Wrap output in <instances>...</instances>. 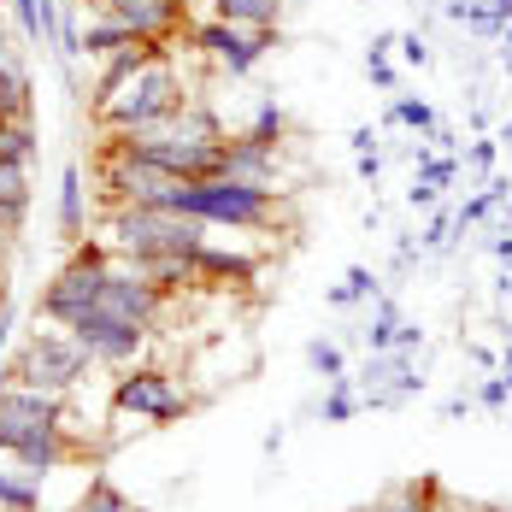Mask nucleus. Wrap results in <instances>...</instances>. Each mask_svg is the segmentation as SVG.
<instances>
[{
  "label": "nucleus",
  "instance_id": "f257e3e1",
  "mask_svg": "<svg viewBox=\"0 0 512 512\" xmlns=\"http://www.w3.org/2000/svg\"><path fill=\"white\" fill-rule=\"evenodd\" d=\"M65 401L59 395H42V389H24V383H12L6 395H0V454H12L24 477H48L59 465L83 460V442H71V430H65Z\"/></svg>",
  "mask_w": 512,
  "mask_h": 512
},
{
  "label": "nucleus",
  "instance_id": "f3484780",
  "mask_svg": "<svg viewBox=\"0 0 512 512\" xmlns=\"http://www.w3.org/2000/svg\"><path fill=\"white\" fill-rule=\"evenodd\" d=\"M12 24L30 48H59V0H12Z\"/></svg>",
  "mask_w": 512,
  "mask_h": 512
},
{
  "label": "nucleus",
  "instance_id": "ddd939ff",
  "mask_svg": "<svg viewBox=\"0 0 512 512\" xmlns=\"http://www.w3.org/2000/svg\"><path fill=\"white\" fill-rule=\"evenodd\" d=\"M277 171H283V148L254 142L248 130L230 136V142L218 148V177H242V183H265V189H277Z\"/></svg>",
  "mask_w": 512,
  "mask_h": 512
},
{
  "label": "nucleus",
  "instance_id": "9b49d317",
  "mask_svg": "<svg viewBox=\"0 0 512 512\" xmlns=\"http://www.w3.org/2000/svg\"><path fill=\"white\" fill-rule=\"evenodd\" d=\"M89 6H95V18H112V24H124L148 42H171L177 30H189L195 0H89Z\"/></svg>",
  "mask_w": 512,
  "mask_h": 512
},
{
  "label": "nucleus",
  "instance_id": "a211bd4d",
  "mask_svg": "<svg viewBox=\"0 0 512 512\" xmlns=\"http://www.w3.org/2000/svg\"><path fill=\"white\" fill-rule=\"evenodd\" d=\"M212 18L236 24V30H283V0H206Z\"/></svg>",
  "mask_w": 512,
  "mask_h": 512
},
{
  "label": "nucleus",
  "instance_id": "7c9ffc66",
  "mask_svg": "<svg viewBox=\"0 0 512 512\" xmlns=\"http://www.w3.org/2000/svg\"><path fill=\"white\" fill-rule=\"evenodd\" d=\"M248 136L254 142H271V148H283V136H289V112H283V101H265L254 106V124H248Z\"/></svg>",
  "mask_w": 512,
  "mask_h": 512
},
{
  "label": "nucleus",
  "instance_id": "a18cd8bd",
  "mask_svg": "<svg viewBox=\"0 0 512 512\" xmlns=\"http://www.w3.org/2000/svg\"><path fill=\"white\" fill-rule=\"evenodd\" d=\"M477 512H512V507H477Z\"/></svg>",
  "mask_w": 512,
  "mask_h": 512
},
{
  "label": "nucleus",
  "instance_id": "4468645a",
  "mask_svg": "<svg viewBox=\"0 0 512 512\" xmlns=\"http://www.w3.org/2000/svg\"><path fill=\"white\" fill-rule=\"evenodd\" d=\"M53 224H59V242H65V248H77V242L89 236V183H83V165H77V159H65V171H59Z\"/></svg>",
  "mask_w": 512,
  "mask_h": 512
},
{
  "label": "nucleus",
  "instance_id": "6e6552de",
  "mask_svg": "<svg viewBox=\"0 0 512 512\" xmlns=\"http://www.w3.org/2000/svg\"><path fill=\"white\" fill-rule=\"evenodd\" d=\"M65 330H71V336L89 348V359H95V365H106V371L136 365V359L148 354V342H154V324L118 318V312H106V307H89L83 318H71Z\"/></svg>",
  "mask_w": 512,
  "mask_h": 512
},
{
  "label": "nucleus",
  "instance_id": "473e14b6",
  "mask_svg": "<svg viewBox=\"0 0 512 512\" xmlns=\"http://www.w3.org/2000/svg\"><path fill=\"white\" fill-rule=\"evenodd\" d=\"M495 159H501V148H495V142H489V136H477V142H471V148H465V165H471V171H477V177H483V183H489V177H495Z\"/></svg>",
  "mask_w": 512,
  "mask_h": 512
},
{
  "label": "nucleus",
  "instance_id": "4be33fe9",
  "mask_svg": "<svg viewBox=\"0 0 512 512\" xmlns=\"http://www.w3.org/2000/svg\"><path fill=\"white\" fill-rule=\"evenodd\" d=\"M365 77H371L383 95H401V71H395V30L371 36V48H365Z\"/></svg>",
  "mask_w": 512,
  "mask_h": 512
},
{
  "label": "nucleus",
  "instance_id": "de8ad7c7",
  "mask_svg": "<svg viewBox=\"0 0 512 512\" xmlns=\"http://www.w3.org/2000/svg\"><path fill=\"white\" fill-rule=\"evenodd\" d=\"M365 512H377V507H365Z\"/></svg>",
  "mask_w": 512,
  "mask_h": 512
},
{
  "label": "nucleus",
  "instance_id": "b1692460",
  "mask_svg": "<svg viewBox=\"0 0 512 512\" xmlns=\"http://www.w3.org/2000/svg\"><path fill=\"white\" fill-rule=\"evenodd\" d=\"M377 295H383L377 271H371V265H348V271H342V283L330 289V307H371Z\"/></svg>",
  "mask_w": 512,
  "mask_h": 512
},
{
  "label": "nucleus",
  "instance_id": "ea45409f",
  "mask_svg": "<svg viewBox=\"0 0 512 512\" xmlns=\"http://www.w3.org/2000/svg\"><path fill=\"white\" fill-rule=\"evenodd\" d=\"M477 407V401H471V395H454V401H448V407H442V418H465V412Z\"/></svg>",
  "mask_w": 512,
  "mask_h": 512
},
{
  "label": "nucleus",
  "instance_id": "1a4fd4ad",
  "mask_svg": "<svg viewBox=\"0 0 512 512\" xmlns=\"http://www.w3.org/2000/svg\"><path fill=\"white\" fill-rule=\"evenodd\" d=\"M354 389L371 412H395V407H407V401H418V395H424L418 354H407V348H377V354H365L359 371H354Z\"/></svg>",
  "mask_w": 512,
  "mask_h": 512
},
{
  "label": "nucleus",
  "instance_id": "dca6fc26",
  "mask_svg": "<svg viewBox=\"0 0 512 512\" xmlns=\"http://www.w3.org/2000/svg\"><path fill=\"white\" fill-rule=\"evenodd\" d=\"M454 177H460V159L454 154H418V171H412V189H407V206L418 212H430V206H442V189H454Z\"/></svg>",
  "mask_w": 512,
  "mask_h": 512
},
{
  "label": "nucleus",
  "instance_id": "a878e982",
  "mask_svg": "<svg viewBox=\"0 0 512 512\" xmlns=\"http://www.w3.org/2000/svg\"><path fill=\"white\" fill-rule=\"evenodd\" d=\"M130 42H148V36H136V30H124L112 18H89V30H83V53L89 59H112V53L130 48Z\"/></svg>",
  "mask_w": 512,
  "mask_h": 512
},
{
  "label": "nucleus",
  "instance_id": "79ce46f5",
  "mask_svg": "<svg viewBox=\"0 0 512 512\" xmlns=\"http://www.w3.org/2000/svg\"><path fill=\"white\" fill-rule=\"evenodd\" d=\"M483 6H489V12H495L501 24H512V0H483Z\"/></svg>",
  "mask_w": 512,
  "mask_h": 512
},
{
  "label": "nucleus",
  "instance_id": "393cba45",
  "mask_svg": "<svg viewBox=\"0 0 512 512\" xmlns=\"http://www.w3.org/2000/svg\"><path fill=\"white\" fill-rule=\"evenodd\" d=\"M77 512H142V501H130L106 471H95V477H89V489L77 495Z\"/></svg>",
  "mask_w": 512,
  "mask_h": 512
},
{
  "label": "nucleus",
  "instance_id": "49530a36",
  "mask_svg": "<svg viewBox=\"0 0 512 512\" xmlns=\"http://www.w3.org/2000/svg\"><path fill=\"white\" fill-rule=\"evenodd\" d=\"M501 377H507V389H512V365H507V371H501Z\"/></svg>",
  "mask_w": 512,
  "mask_h": 512
},
{
  "label": "nucleus",
  "instance_id": "58836bf2",
  "mask_svg": "<svg viewBox=\"0 0 512 512\" xmlns=\"http://www.w3.org/2000/svg\"><path fill=\"white\" fill-rule=\"evenodd\" d=\"M395 348H407V354H418V348H424V330H418V324H401V336H395Z\"/></svg>",
  "mask_w": 512,
  "mask_h": 512
},
{
  "label": "nucleus",
  "instance_id": "5701e85b",
  "mask_svg": "<svg viewBox=\"0 0 512 512\" xmlns=\"http://www.w3.org/2000/svg\"><path fill=\"white\" fill-rule=\"evenodd\" d=\"M36 154H42L36 118H0V159H12V165H30Z\"/></svg>",
  "mask_w": 512,
  "mask_h": 512
},
{
  "label": "nucleus",
  "instance_id": "f8f14e48",
  "mask_svg": "<svg viewBox=\"0 0 512 512\" xmlns=\"http://www.w3.org/2000/svg\"><path fill=\"white\" fill-rule=\"evenodd\" d=\"M189 277H195L201 289H242V283L259 277V254H248V248H224V242L206 236L201 248L189 254Z\"/></svg>",
  "mask_w": 512,
  "mask_h": 512
},
{
  "label": "nucleus",
  "instance_id": "cd10ccee",
  "mask_svg": "<svg viewBox=\"0 0 512 512\" xmlns=\"http://www.w3.org/2000/svg\"><path fill=\"white\" fill-rule=\"evenodd\" d=\"M324 424H348V418H359L365 412V401H359L354 377H336V383H324Z\"/></svg>",
  "mask_w": 512,
  "mask_h": 512
},
{
  "label": "nucleus",
  "instance_id": "39448f33",
  "mask_svg": "<svg viewBox=\"0 0 512 512\" xmlns=\"http://www.w3.org/2000/svg\"><path fill=\"white\" fill-rule=\"evenodd\" d=\"M6 365H12V383L42 389V395H59V401H71V395L89 383V371H95L89 348H83L71 330H30Z\"/></svg>",
  "mask_w": 512,
  "mask_h": 512
},
{
  "label": "nucleus",
  "instance_id": "e433bc0d",
  "mask_svg": "<svg viewBox=\"0 0 512 512\" xmlns=\"http://www.w3.org/2000/svg\"><path fill=\"white\" fill-rule=\"evenodd\" d=\"M283 442H289V430H283V424H271V430H265V442H259V454H265V460H277V454H283Z\"/></svg>",
  "mask_w": 512,
  "mask_h": 512
},
{
  "label": "nucleus",
  "instance_id": "c03bdc74",
  "mask_svg": "<svg viewBox=\"0 0 512 512\" xmlns=\"http://www.w3.org/2000/svg\"><path fill=\"white\" fill-rule=\"evenodd\" d=\"M501 142H512V118H507V124H501Z\"/></svg>",
  "mask_w": 512,
  "mask_h": 512
},
{
  "label": "nucleus",
  "instance_id": "20e7f679",
  "mask_svg": "<svg viewBox=\"0 0 512 512\" xmlns=\"http://www.w3.org/2000/svg\"><path fill=\"white\" fill-rule=\"evenodd\" d=\"M183 106H189L183 77H177V65H171V53H165L148 71H136L106 106H95V118H101L112 136H154V130H165Z\"/></svg>",
  "mask_w": 512,
  "mask_h": 512
},
{
  "label": "nucleus",
  "instance_id": "423d86ee",
  "mask_svg": "<svg viewBox=\"0 0 512 512\" xmlns=\"http://www.w3.org/2000/svg\"><path fill=\"white\" fill-rule=\"evenodd\" d=\"M112 265H118V254L106 248V242H77L71 248V259L53 271L48 283H42V295H36V312L48 318V324H71V318H83L89 307H101V289H106V277H112Z\"/></svg>",
  "mask_w": 512,
  "mask_h": 512
},
{
  "label": "nucleus",
  "instance_id": "bb28decb",
  "mask_svg": "<svg viewBox=\"0 0 512 512\" xmlns=\"http://www.w3.org/2000/svg\"><path fill=\"white\" fill-rule=\"evenodd\" d=\"M0 512H42V483L24 471H0Z\"/></svg>",
  "mask_w": 512,
  "mask_h": 512
},
{
  "label": "nucleus",
  "instance_id": "9d476101",
  "mask_svg": "<svg viewBox=\"0 0 512 512\" xmlns=\"http://www.w3.org/2000/svg\"><path fill=\"white\" fill-rule=\"evenodd\" d=\"M189 48L206 53L224 77H248L271 48H283V30H236V24H224V18H201V24L189 30Z\"/></svg>",
  "mask_w": 512,
  "mask_h": 512
},
{
  "label": "nucleus",
  "instance_id": "37998d69",
  "mask_svg": "<svg viewBox=\"0 0 512 512\" xmlns=\"http://www.w3.org/2000/svg\"><path fill=\"white\" fill-rule=\"evenodd\" d=\"M501 48H507V53H512V24H507V30H501Z\"/></svg>",
  "mask_w": 512,
  "mask_h": 512
},
{
  "label": "nucleus",
  "instance_id": "2eb2a0df",
  "mask_svg": "<svg viewBox=\"0 0 512 512\" xmlns=\"http://www.w3.org/2000/svg\"><path fill=\"white\" fill-rule=\"evenodd\" d=\"M171 42H130V48H118L112 59H101V77H95V106H106L136 71H148L154 59H165Z\"/></svg>",
  "mask_w": 512,
  "mask_h": 512
},
{
  "label": "nucleus",
  "instance_id": "c85d7f7f",
  "mask_svg": "<svg viewBox=\"0 0 512 512\" xmlns=\"http://www.w3.org/2000/svg\"><path fill=\"white\" fill-rule=\"evenodd\" d=\"M307 371H312V377H324V383L348 377V354H342V342H330V336H312V342H307Z\"/></svg>",
  "mask_w": 512,
  "mask_h": 512
},
{
  "label": "nucleus",
  "instance_id": "4c0bfd02",
  "mask_svg": "<svg viewBox=\"0 0 512 512\" xmlns=\"http://www.w3.org/2000/svg\"><path fill=\"white\" fill-rule=\"evenodd\" d=\"M354 165H359V177H365V183H377V177H383V148H377V154H359Z\"/></svg>",
  "mask_w": 512,
  "mask_h": 512
},
{
  "label": "nucleus",
  "instance_id": "c756f323",
  "mask_svg": "<svg viewBox=\"0 0 512 512\" xmlns=\"http://www.w3.org/2000/svg\"><path fill=\"white\" fill-rule=\"evenodd\" d=\"M377 512H442L436 507V483H401V489H389Z\"/></svg>",
  "mask_w": 512,
  "mask_h": 512
},
{
  "label": "nucleus",
  "instance_id": "aec40b11",
  "mask_svg": "<svg viewBox=\"0 0 512 512\" xmlns=\"http://www.w3.org/2000/svg\"><path fill=\"white\" fill-rule=\"evenodd\" d=\"M24 212H30V165L0 159V230L12 236L24 224Z\"/></svg>",
  "mask_w": 512,
  "mask_h": 512
},
{
  "label": "nucleus",
  "instance_id": "f03ea898",
  "mask_svg": "<svg viewBox=\"0 0 512 512\" xmlns=\"http://www.w3.org/2000/svg\"><path fill=\"white\" fill-rule=\"evenodd\" d=\"M212 236V224L171 212V206H112L106 218V248L124 265H154V259H189Z\"/></svg>",
  "mask_w": 512,
  "mask_h": 512
},
{
  "label": "nucleus",
  "instance_id": "7ed1b4c3",
  "mask_svg": "<svg viewBox=\"0 0 512 512\" xmlns=\"http://www.w3.org/2000/svg\"><path fill=\"white\" fill-rule=\"evenodd\" d=\"M171 212H189L212 230H259L265 236L283 224V195L265 183H242V177H201L171 195Z\"/></svg>",
  "mask_w": 512,
  "mask_h": 512
},
{
  "label": "nucleus",
  "instance_id": "412c9836",
  "mask_svg": "<svg viewBox=\"0 0 512 512\" xmlns=\"http://www.w3.org/2000/svg\"><path fill=\"white\" fill-rule=\"evenodd\" d=\"M383 124H389V130L401 124V130H412V136H436V130H442L436 106L424 101V95H395V101H389V112H383Z\"/></svg>",
  "mask_w": 512,
  "mask_h": 512
},
{
  "label": "nucleus",
  "instance_id": "f704fd0d",
  "mask_svg": "<svg viewBox=\"0 0 512 512\" xmlns=\"http://www.w3.org/2000/svg\"><path fill=\"white\" fill-rule=\"evenodd\" d=\"M471 401H477V407H489V412H501L512 401V389H507V377H483V383H477V395H471Z\"/></svg>",
  "mask_w": 512,
  "mask_h": 512
},
{
  "label": "nucleus",
  "instance_id": "a19ab883",
  "mask_svg": "<svg viewBox=\"0 0 512 512\" xmlns=\"http://www.w3.org/2000/svg\"><path fill=\"white\" fill-rule=\"evenodd\" d=\"M495 259H501V265H512V230H501V236H495Z\"/></svg>",
  "mask_w": 512,
  "mask_h": 512
},
{
  "label": "nucleus",
  "instance_id": "2f4dec72",
  "mask_svg": "<svg viewBox=\"0 0 512 512\" xmlns=\"http://www.w3.org/2000/svg\"><path fill=\"white\" fill-rule=\"evenodd\" d=\"M454 230H460V212H454V206H430V224H424V236H418V254H442V248L454 242Z\"/></svg>",
  "mask_w": 512,
  "mask_h": 512
},
{
  "label": "nucleus",
  "instance_id": "72a5a7b5",
  "mask_svg": "<svg viewBox=\"0 0 512 512\" xmlns=\"http://www.w3.org/2000/svg\"><path fill=\"white\" fill-rule=\"evenodd\" d=\"M395 53H401V65H412V71H424V65H430V42H424L418 30L395 36Z\"/></svg>",
  "mask_w": 512,
  "mask_h": 512
},
{
  "label": "nucleus",
  "instance_id": "c9c22d12",
  "mask_svg": "<svg viewBox=\"0 0 512 512\" xmlns=\"http://www.w3.org/2000/svg\"><path fill=\"white\" fill-rule=\"evenodd\" d=\"M348 148H354V159H359V154H377V130H371V124H354Z\"/></svg>",
  "mask_w": 512,
  "mask_h": 512
},
{
  "label": "nucleus",
  "instance_id": "0eeeda50",
  "mask_svg": "<svg viewBox=\"0 0 512 512\" xmlns=\"http://www.w3.org/2000/svg\"><path fill=\"white\" fill-rule=\"evenodd\" d=\"M195 412V395L177 389V371L165 365H124L112 377V418H142L148 430H171Z\"/></svg>",
  "mask_w": 512,
  "mask_h": 512
},
{
  "label": "nucleus",
  "instance_id": "6ab92c4d",
  "mask_svg": "<svg viewBox=\"0 0 512 512\" xmlns=\"http://www.w3.org/2000/svg\"><path fill=\"white\" fill-rule=\"evenodd\" d=\"M401 324H407L401 301H395V295H377V301H371V312H365V324H359V342H365V354H377V348H395Z\"/></svg>",
  "mask_w": 512,
  "mask_h": 512
}]
</instances>
